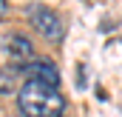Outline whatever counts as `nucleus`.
<instances>
[{
  "label": "nucleus",
  "instance_id": "f257e3e1",
  "mask_svg": "<svg viewBox=\"0 0 122 117\" xmlns=\"http://www.w3.org/2000/svg\"><path fill=\"white\" fill-rule=\"evenodd\" d=\"M17 103L23 117H62L65 111V97L60 91L54 86L34 83V80H29L17 91Z\"/></svg>",
  "mask_w": 122,
  "mask_h": 117
},
{
  "label": "nucleus",
  "instance_id": "f03ea898",
  "mask_svg": "<svg viewBox=\"0 0 122 117\" xmlns=\"http://www.w3.org/2000/svg\"><path fill=\"white\" fill-rule=\"evenodd\" d=\"M0 52L11 60L17 69H23L26 63L34 60V46H31L29 37L20 34V31H9V34H3V37H0Z\"/></svg>",
  "mask_w": 122,
  "mask_h": 117
},
{
  "label": "nucleus",
  "instance_id": "7ed1b4c3",
  "mask_svg": "<svg viewBox=\"0 0 122 117\" xmlns=\"http://www.w3.org/2000/svg\"><path fill=\"white\" fill-rule=\"evenodd\" d=\"M29 20L46 40H62V34H65V26H62L60 14L51 12V9H46V6H31L29 9Z\"/></svg>",
  "mask_w": 122,
  "mask_h": 117
},
{
  "label": "nucleus",
  "instance_id": "20e7f679",
  "mask_svg": "<svg viewBox=\"0 0 122 117\" xmlns=\"http://www.w3.org/2000/svg\"><path fill=\"white\" fill-rule=\"evenodd\" d=\"M26 71H29V80H34V83H46V86H60V71H57V66L51 63V60H31V63H26L23 66ZM20 71V69H17Z\"/></svg>",
  "mask_w": 122,
  "mask_h": 117
},
{
  "label": "nucleus",
  "instance_id": "39448f33",
  "mask_svg": "<svg viewBox=\"0 0 122 117\" xmlns=\"http://www.w3.org/2000/svg\"><path fill=\"white\" fill-rule=\"evenodd\" d=\"M14 88H17V69L9 71L0 66V94H11Z\"/></svg>",
  "mask_w": 122,
  "mask_h": 117
},
{
  "label": "nucleus",
  "instance_id": "423d86ee",
  "mask_svg": "<svg viewBox=\"0 0 122 117\" xmlns=\"http://www.w3.org/2000/svg\"><path fill=\"white\" fill-rule=\"evenodd\" d=\"M6 14H9V6H6V0H0V20H3Z\"/></svg>",
  "mask_w": 122,
  "mask_h": 117
}]
</instances>
